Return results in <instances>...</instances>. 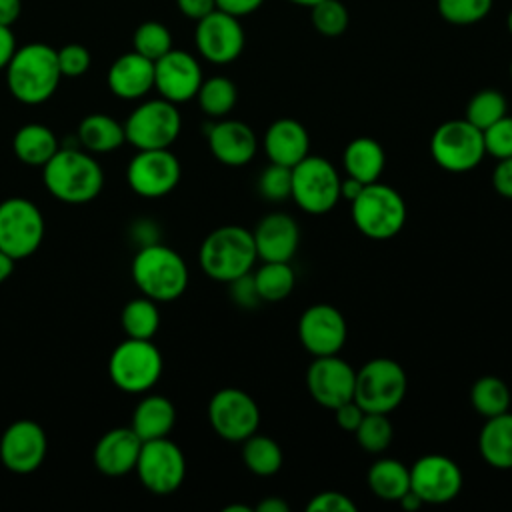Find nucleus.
<instances>
[{
	"label": "nucleus",
	"mask_w": 512,
	"mask_h": 512,
	"mask_svg": "<svg viewBox=\"0 0 512 512\" xmlns=\"http://www.w3.org/2000/svg\"><path fill=\"white\" fill-rule=\"evenodd\" d=\"M44 188L64 204H88L104 186V170L88 150L64 146L42 166Z\"/></svg>",
	"instance_id": "1"
},
{
	"label": "nucleus",
	"mask_w": 512,
	"mask_h": 512,
	"mask_svg": "<svg viewBox=\"0 0 512 512\" xmlns=\"http://www.w3.org/2000/svg\"><path fill=\"white\" fill-rule=\"evenodd\" d=\"M4 72L8 92L28 106L50 100L62 80L56 48L44 42H30L16 48Z\"/></svg>",
	"instance_id": "2"
},
{
	"label": "nucleus",
	"mask_w": 512,
	"mask_h": 512,
	"mask_svg": "<svg viewBox=\"0 0 512 512\" xmlns=\"http://www.w3.org/2000/svg\"><path fill=\"white\" fill-rule=\"evenodd\" d=\"M130 276L138 292L154 302L178 300L190 280L186 260L162 242L140 246L130 262Z\"/></svg>",
	"instance_id": "3"
},
{
	"label": "nucleus",
	"mask_w": 512,
	"mask_h": 512,
	"mask_svg": "<svg viewBox=\"0 0 512 512\" xmlns=\"http://www.w3.org/2000/svg\"><path fill=\"white\" fill-rule=\"evenodd\" d=\"M258 260L252 230L240 224L214 228L200 244L198 262L202 272L216 282H232L248 274Z\"/></svg>",
	"instance_id": "4"
},
{
	"label": "nucleus",
	"mask_w": 512,
	"mask_h": 512,
	"mask_svg": "<svg viewBox=\"0 0 512 512\" xmlns=\"http://www.w3.org/2000/svg\"><path fill=\"white\" fill-rule=\"evenodd\" d=\"M350 216L356 230L366 238L388 240L404 228L408 206L396 188L376 180L364 184L360 194L350 202Z\"/></svg>",
	"instance_id": "5"
},
{
	"label": "nucleus",
	"mask_w": 512,
	"mask_h": 512,
	"mask_svg": "<svg viewBox=\"0 0 512 512\" xmlns=\"http://www.w3.org/2000/svg\"><path fill=\"white\" fill-rule=\"evenodd\" d=\"M164 370L160 348L152 340H122L108 358V376L112 384L126 394L150 392Z\"/></svg>",
	"instance_id": "6"
},
{
	"label": "nucleus",
	"mask_w": 512,
	"mask_h": 512,
	"mask_svg": "<svg viewBox=\"0 0 512 512\" xmlns=\"http://www.w3.org/2000/svg\"><path fill=\"white\" fill-rule=\"evenodd\" d=\"M406 390L408 376L392 358H372L356 370L354 400L364 412L390 414L402 404Z\"/></svg>",
	"instance_id": "7"
},
{
	"label": "nucleus",
	"mask_w": 512,
	"mask_h": 512,
	"mask_svg": "<svg viewBox=\"0 0 512 512\" xmlns=\"http://www.w3.org/2000/svg\"><path fill=\"white\" fill-rule=\"evenodd\" d=\"M126 142L136 150L170 148L182 132V116L178 104L166 98L140 102L124 120Z\"/></svg>",
	"instance_id": "8"
},
{
	"label": "nucleus",
	"mask_w": 512,
	"mask_h": 512,
	"mask_svg": "<svg viewBox=\"0 0 512 512\" xmlns=\"http://www.w3.org/2000/svg\"><path fill=\"white\" fill-rule=\"evenodd\" d=\"M342 176L336 166L322 158L308 154L292 166V194L290 198L300 210L312 216L330 212L340 200Z\"/></svg>",
	"instance_id": "9"
},
{
	"label": "nucleus",
	"mask_w": 512,
	"mask_h": 512,
	"mask_svg": "<svg viewBox=\"0 0 512 512\" xmlns=\"http://www.w3.org/2000/svg\"><path fill=\"white\" fill-rule=\"evenodd\" d=\"M430 156L446 172L474 170L486 156L484 134L466 118L446 120L432 132Z\"/></svg>",
	"instance_id": "10"
},
{
	"label": "nucleus",
	"mask_w": 512,
	"mask_h": 512,
	"mask_svg": "<svg viewBox=\"0 0 512 512\" xmlns=\"http://www.w3.org/2000/svg\"><path fill=\"white\" fill-rule=\"evenodd\" d=\"M46 234L44 214L36 202L10 196L0 202V250L16 262L32 256Z\"/></svg>",
	"instance_id": "11"
},
{
	"label": "nucleus",
	"mask_w": 512,
	"mask_h": 512,
	"mask_svg": "<svg viewBox=\"0 0 512 512\" xmlns=\"http://www.w3.org/2000/svg\"><path fill=\"white\" fill-rule=\"evenodd\" d=\"M134 472L148 492L168 496L176 492L186 478V458L170 436L146 440L142 442Z\"/></svg>",
	"instance_id": "12"
},
{
	"label": "nucleus",
	"mask_w": 512,
	"mask_h": 512,
	"mask_svg": "<svg viewBox=\"0 0 512 512\" xmlns=\"http://www.w3.org/2000/svg\"><path fill=\"white\" fill-rule=\"evenodd\" d=\"M180 178L182 166L170 148L136 150L126 166V182L130 190L148 200L164 198L174 192Z\"/></svg>",
	"instance_id": "13"
},
{
	"label": "nucleus",
	"mask_w": 512,
	"mask_h": 512,
	"mask_svg": "<svg viewBox=\"0 0 512 512\" xmlns=\"http://www.w3.org/2000/svg\"><path fill=\"white\" fill-rule=\"evenodd\" d=\"M208 422L220 438L242 442L258 432L260 408L246 390L226 386L216 390L208 400Z\"/></svg>",
	"instance_id": "14"
},
{
	"label": "nucleus",
	"mask_w": 512,
	"mask_h": 512,
	"mask_svg": "<svg viewBox=\"0 0 512 512\" xmlns=\"http://www.w3.org/2000/svg\"><path fill=\"white\" fill-rule=\"evenodd\" d=\"M464 484L458 462L444 454H424L410 466V490L424 504L452 502Z\"/></svg>",
	"instance_id": "15"
},
{
	"label": "nucleus",
	"mask_w": 512,
	"mask_h": 512,
	"mask_svg": "<svg viewBox=\"0 0 512 512\" xmlns=\"http://www.w3.org/2000/svg\"><path fill=\"white\" fill-rule=\"evenodd\" d=\"M48 454L44 428L30 418L14 420L0 436V462L14 474L36 472Z\"/></svg>",
	"instance_id": "16"
},
{
	"label": "nucleus",
	"mask_w": 512,
	"mask_h": 512,
	"mask_svg": "<svg viewBox=\"0 0 512 512\" xmlns=\"http://www.w3.org/2000/svg\"><path fill=\"white\" fill-rule=\"evenodd\" d=\"M356 370L338 354L314 356L306 370V388L316 404L334 410L354 400Z\"/></svg>",
	"instance_id": "17"
},
{
	"label": "nucleus",
	"mask_w": 512,
	"mask_h": 512,
	"mask_svg": "<svg viewBox=\"0 0 512 512\" xmlns=\"http://www.w3.org/2000/svg\"><path fill=\"white\" fill-rule=\"evenodd\" d=\"M298 338L312 356L340 354L348 338L346 318L332 304H312L298 320Z\"/></svg>",
	"instance_id": "18"
},
{
	"label": "nucleus",
	"mask_w": 512,
	"mask_h": 512,
	"mask_svg": "<svg viewBox=\"0 0 512 512\" xmlns=\"http://www.w3.org/2000/svg\"><path fill=\"white\" fill-rule=\"evenodd\" d=\"M244 40V28L238 18L218 8L196 22V50L212 64L234 62L244 50Z\"/></svg>",
	"instance_id": "19"
},
{
	"label": "nucleus",
	"mask_w": 512,
	"mask_h": 512,
	"mask_svg": "<svg viewBox=\"0 0 512 512\" xmlns=\"http://www.w3.org/2000/svg\"><path fill=\"white\" fill-rule=\"evenodd\" d=\"M202 80L200 62L186 50L172 48L154 62V88L174 104L196 98Z\"/></svg>",
	"instance_id": "20"
},
{
	"label": "nucleus",
	"mask_w": 512,
	"mask_h": 512,
	"mask_svg": "<svg viewBox=\"0 0 512 512\" xmlns=\"http://www.w3.org/2000/svg\"><path fill=\"white\" fill-rule=\"evenodd\" d=\"M206 140L212 156L230 168L246 166L254 160L258 150V138L254 130L242 120H212L206 128Z\"/></svg>",
	"instance_id": "21"
},
{
	"label": "nucleus",
	"mask_w": 512,
	"mask_h": 512,
	"mask_svg": "<svg viewBox=\"0 0 512 512\" xmlns=\"http://www.w3.org/2000/svg\"><path fill=\"white\" fill-rule=\"evenodd\" d=\"M142 440L130 426H116L106 430L92 450L96 470L110 478H120L134 472Z\"/></svg>",
	"instance_id": "22"
},
{
	"label": "nucleus",
	"mask_w": 512,
	"mask_h": 512,
	"mask_svg": "<svg viewBox=\"0 0 512 512\" xmlns=\"http://www.w3.org/2000/svg\"><path fill=\"white\" fill-rule=\"evenodd\" d=\"M256 254L262 262H292L298 244V222L286 212H270L262 216L252 230Z\"/></svg>",
	"instance_id": "23"
},
{
	"label": "nucleus",
	"mask_w": 512,
	"mask_h": 512,
	"mask_svg": "<svg viewBox=\"0 0 512 512\" xmlns=\"http://www.w3.org/2000/svg\"><path fill=\"white\" fill-rule=\"evenodd\" d=\"M106 84L120 100H140L154 88V62L136 50L126 52L110 64Z\"/></svg>",
	"instance_id": "24"
},
{
	"label": "nucleus",
	"mask_w": 512,
	"mask_h": 512,
	"mask_svg": "<svg viewBox=\"0 0 512 512\" xmlns=\"http://www.w3.org/2000/svg\"><path fill=\"white\" fill-rule=\"evenodd\" d=\"M264 152L270 162L292 168L310 154V134L298 120L278 118L266 128Z\"/></svg>",
	"instance_id": "25"
},
{
	"label": "nucleus",
	"mask_w": 512,
	"mask_h": 512,
	"mask_svg": "<svg viewBox=\"0 0 512 512\" xmlns=\"http://www.w3.org/2000/svg\"><path fill=\"white\" fill-rule=\"evenodd\" d=\"M176 424V406L162 394H144L132 412L130 428L142 442L170 436Z\"/></svg>",
	"instance_id": "26"
},
{
	"label": "nucleus",
	"mask_w": 512,
	"mask_h": 512,
	"mask_svg": "<svg viewBox=\"0 0 512 512\" xmlns=\"http://www.w3.org/2000/svg\"><path fill=\"white\" fill-rule=\"evenodd\" d=\"M76 142L90 154H108L126 144L124 124L104 112L84 116L76 128Z\"/></svg>",
	"instance_id": "27"
},
{
	"label": "nucleus",
	"mask_w": 512,
	"mask_h": 512,
	"mask_svg": "<svg viewBox=\"0 0 512 512\" xmlns=\"http://www.w3.org/2000/svg\"><path fill=\"white\" fill-rule=\"evenodd\" d=\"M482 460L496 470H512V412L486 418L478 434Z\"/></svg>",
	"instance_id": "28"
},
{
	"label": "nucleus",
	"mask_w": 512,
	"mask_h": 512,
	"mask_svg": "<svg viewBox=\"0 0 512 512\" xmlns=\"http://www.w3.org/2000/svg\"><path fill=\"white\" fill-rule=\"evenodd\" d=\"M342 164L346 176H352L362 184H370L380 180L386 166V154L378 140L370 136H358L346 144L342 152Z\"/></svg>",
	"instance_id": "29"
},
{
	"label": "nucleus",
	"mask_w": 512,
	"mask_h": 512,
	"mask_svg": "<svg viewBox=\"0 0 512 512\" xmlns=\"http://www.w3.org/2000/svg\"><path fill=\"white\" fill-rule=\"evenodd\" d=\"M60 148L54 130L40 122H28L20 126L12 138V150L16 158L32 168H42Z\"/></svg>",
	"instance_id": "30"
},
{
	"label": "nucleus",
	"mask_w": 512,
	"mask_h": 512,
	"mask_svg": "<svg viewBox=\"0 0 512 512\" xmlns=\"http://www.w3.org/2000/svg\"><path fill=\"white\" fill-rule=\"evenodd\" d=\"M370 492L386 502H398L410 490V468L396 458H378L366 474Z\"/></svg>",
	"instance_id": "31"
},
{
	"label": "nucleus",
	"mask_w": 512,
	"mask_h": 512,
	"mask_svg": "<svg viewBox=\"0 0 512 512\" xmlns=\"http://www.w3.org/2000/svg\"><path fill=\"white\" fill-rule=\"evenodd\" d=\"M120 324L128 338L152 340L160 328L158 302L142 294L128 300L120 312Z\"/></svg>",
	"instance_id": "32"
},
{
	"label": "nucleus",
	"mask_w": 512,
	"mask_h": 512,
	"mask_svg": "<svg viewBox=\"0 0 512 512\" xmlns=\"http://www.w3.org/2000/svg\"><path fill=\"white\" fill-rule=\"evenodd\" d=\"M242 444V462L256 476H272L282 468L284 456L280 444L264 434L254 432Z\"/></svg>",
	"instance_id": "33"
},
{
	"label": "nucleus",
	"mask_w": 512,
	"mask_h": 512,
	"mask_svg": "<svg viewBox=\"0 0 512 512\" xmlns=\"http://www.w3.org/2000/svg\"><path fill=\"white\" fill-rule=\"evenodd\" d=\"M252 276L262 302H280L296 286V272L290 262H262Z\"/></svg>",
	"instance_id": "34"
},
{
	"label": "nucleus",
	"mask_w": 512,
	"mask_h": 512,
	"mask_svg": "<svg viewBox=\"0 0 512 512\" xmlns=\"http://www.w3.org/2000/svg\"><path fill=\"white\" fill-rule=\"evenodd\" d=\"M196 100H198L200 110L208 118L218 120V118H224L236 106L238 90L230 78L210 76V78L202 80V84L196 92Z\"/></svg>",
	"instance_id": "35"
},
{
	"label": "nucleus",
	"mask_w": 512,
	"mask_h": 512,
	"mask_svg": "<svg viewBox=\"0 0 512 512\" xmlns=\"http://www.w3.org/2000/svg\"><path fill=\"white\" fill-rule=\"evenodd\" d=\"M510 400V388L498 376H482L470 388V404L484 418L508 412Z\"/></svg>",
	"instance_id": "36"
},
{
	"label": "nucleus",
	"mask_w": 512,
	"mask_h": 512,
	"mask_svg": "<svg viewBox=\"0 0 512 512\" xmlns=\"http://www.w3.org/2000/svg\"><path fill=\"white\" fill-rule=\"evenodd\" d=\"M508 114V100L500 90L494 88H484L476 92L468 104H466V114L464 118L474 124L480 130H486L492 126L496 120Z\"/></svg>",
	"instance_id": "37"
},
{
	"label": "nucleus",
	"mask_w": 512,
	"mask_h": 512,
	"mask_svg": "<svg viewBox=\"0 0 512 512\" xmlns=\"http://www.w3.org/2000/svg\"><path fill=\"white\" fill-rule=\"evenodd\" d=\"M356 442L362 450L370 454H382L394 438V426L388 418V414L380 412H364V418L360 420L358 428L354 430Z\"/></svg>",
	"instance_id": "38"
},
{
	"label": "nucleus",
	"mask_w": 512,
	"mask_h": 512,
	"mask_svg": "<svg viewBox=\"0 0 512 512\" xmlns=\"http://www.w3.org/2000/svg\"><path fill=\"white\" fill-rule=\"evenodd\" d=\"M132 44L138 54L156 62L158 58H162L166 52L172 50V34L162 22L148 20L134 30Z\"/></svg>",
	"instance_id": "39"
},
{
	"label": "nucleus",
	"mask_w": 512,
	"mask_h": 512,
	"mask_svg": "<svg viewBox=\"0 0 512 512\" xmlns=\"http://www.w3.org/2000/svg\"><path fill=\"white\" fill-rule=\"evenodd\" d=\"M312 26L326 38H336L346 32L350 16L340 0H320L310 6Z\"/></svg>",
	"instance_id": "40"
},
{
	"label": "nucleus",
	"mask_w": 512,
	"mask_h": 512,
	"mask_svg": "<svg viewBox=\"0 0 512 512\" xmlns=\"http://www.w3.org/2000/svg\"><path fill=\"white\" fill-rule=\"evenodd\" d=\"M494 0H436L438 14L456 26H470L484 20Z\"/></svg>",
	"instance_id": "41"
},
{
	"label": "nucleus",
	"mask_w": 512,
	"mask_h": 512,
	"mask_svg": "<svg viewBox=\"0 0 512 512\" xmlns=\"http://www.w3.org/2000/svg\"><path fill=\"white\" fill-rule=\"evenodd\" d=\"M258 192L270 202H282L292 194V168L270 162L258 176Z\"/></svg>",
	"instance_id": "42"
},
{
	"label": "nucleus",
	"mask_w": 512,
	"mask_h": 512,
	"mask_svg": "<svg viewBox=\"0 0 512 512\" xmlns=\"http://www.w3.org/2000/svg\"><path fill=\"white\" fill-rule=\"evenodd\" d=\"M482 134L488 156L496 160L512 156V116H502L492 126L482 130Z\"/></svg>",
	"instance_id": "43"
},
{
	"label": "nucleus",
	"mask_w": 512,
	"mask_h": 512,
	"mask_svg": "<svg viewBox=\"0 0 512 512\" xmlns=\"http://www.w3.org/2000/svg\"><path fill=\"white\" fill-rule=\"evenodd\" d=\"M58 54V66L62 72V78H78L88 72L92 56L86 46L82 44H66L56 50Z\"/></svg>",
	"instance_id": "44"
},
{
	"label": "nucleus",
	"mask_w": 512,
	"mask_h": 512,
	"mask_svg": "<svg viewBox=\"0 0 512 512\" xmlns=\"http://www.w3.org/2000/svg\"><path fill=\"white\" fill-rule=\"evenodd\" d=\"M308 512H354L356 502L338 490H324L310 498L306 504Z\"/></svg>",
	"instance_id": "45"
},
{
	"label": "nucleus",
	"mask_w": 512,
	"mask_h": 512,
	"mask_svg": "<svg viewBox=\"0 0 512 512\" xmlns=\"http://www.w3.org/2000/svg\"><path fill=\"white\" fill-rule=\"evenodd\" d=\"M228 286H230V298H232V302H234L236 306H240V308L252 310V308H256V306L262 302V298H260V294H258V290H256V284H254L252 270H250L248 274H242V276H238L236 280L228 282Z\"/></svg>",
	"instance_id": "46"
},
{
	"label": "nucleus",
	"mask_w": 512,
	"mask_h": 512,
	"mask_svg": "<svg viewBox=\"0 0 512 512\" xmlns=\"http://www.w3.org/2000/svg\"><path fill=\"white\" fill-rule=\"evenodd\" d=\"M334 418H336V424L346 430V432H352L358 428L360 420L364 418V410L358 406L356 400H348L344 404H340L338 408H334Z\"/></svg>",
	"instance_id": "47"
},
{
	"label": "nucleus",
	"mask_w": 512,
	"mask_h": 512,
	"mask_svg": "<svg viewBox=\"0 0 512 512\" xmlns=\"http://www.w3.org/2000/svg\"><path fill=\"white\" fill-rule=\"evenodd\" d=\"M492 186L500 196L512 200V156L496 162L492 170Z\"/></svg>",
	"instance_id": "48"
},
{
	"label": "nucleus",
	"mask_w": 512,
	"mask_h": 512,
	"mask_svg": "<svg viewBox=\"0 0 512 512\" xmlns=\"http://www.w3.org/2000/svg\"><path fill=\"white\" fill-rule=\"evenodd\" d=\"M176 6L186 18L198 22L216 10V0H176Z\"/></svg>",
	"instance_id": "49"
},
{
	"label": "nucleus",
	"mask_w": 512,
	"mask_h": 512,
	"mask_svg": "<svg viewBox=\"0 0 512 512\" xmlns=\"http://www.w3.org/2000/svg\"><path fill=\"white\" fill-rule=\"evenodd\" d=\"M262 4H264V0H216L218 10L232 14L236 18L256 12Z\"/></svg>",
	"instance_id": "50"
},
{
	"label": "nucleus",
	"mask_w": 512,
	"mask_h": 512,
	"mask_svg": "<svg viewBox=\"0 0 512 512\" xmlns=\"http://www.w3.org/2000/svg\"><path fill=\"white\" fill-rule=\"evenodd\" d=\"M16 38L12 34L10 26H0V70L6 68L12 54L16 52Z\"/></svg>",
	"instance_id": "51"
},
{
	"label": "nucleus",
	"mask_w": 512,
	"mask_h": 512,
	"mask_svg": "<svg viewBox=\"0 0 512 512\" xmlns=\"http://www.w3.org/2000/svg\"><path fill=\"white\" fill-rule=\"evenodd\" d=\"M132 234H134V238L138 240V248H140V246H146V244L160 242V238H158V228H156V224L150 222V220H140V222L134 226Z\"/></svg>",
	"instance_id": "52"
},
{
	"label": "nucleus",
	"mask_w": 512,
	"mask_h": 512,
	"mask_svg": "<svg viewBox=\"0 0 512 512\" xmlns=\"http://www.w3.org/2000/svg\"><path fill=\"white\" fill-rule=\"evenodd\" d=\"M22 12L20 0H0V26H10L18 20Z\"/></svg>",
	"instance_id": "53"
},
{
	"label": "nucleus",
	"mask_w": 512,
	"mask_h": 512,
	"mask_svg": "<svg viewBox=\"0 0 512 512\" xmlns=\"http://www.w3.org/2000/svg\"><path fill=\"white\" fill-rule=\"evenodd\" d=\"M362 188H364V184L360 180H356L352 176H344L342 182H340V198L352 202L360 194Z\"/></svg>",
	"instance_id": "54"
},
{
	"label": "nucleus",
	"mask_w": 512,
	"mask_h": 512,
	"mask_svg": "<svg viewBox=\"0 0 512 512\" xmlns=\"http://www.w3.org/2000/svg\"><path fill=\"white\" fill-rule=\"evenodd\" d=\"M290 506L280 496H268L256 504V512H288Z\"/></svg>",
	"instance_id": "55"
},
{
	"label": "nucleus",
	"mask_w": 512,
	"mask_h": 512,
	"mask_svg": "<svg viewBox=\"0 0 512 512\" xmlns=\"http://www.w3.org/2000/svg\"><path fill=\"white\" fill-rule=\"evenodd\" d=\"M14 266H16V260L8 256L4 250H0V284H4L12 276Z\"/></svg>",
	"instance_id": "56"
},
{
	"label": "nucleus",
	"mask_w": 512,
	"mask_h": 512,
	"mask_svg": "<svg viewBox=\"0 0 512 512\" xmlns=\"http://www.w3.org/2000/svg\"><path fill=\"white\" fill-rule=\"evenodd\" d=\"M398 504H400L402 508H406V510H418L420 506H424V502H422L412 490H408V492L398 500Z\"/></svg>",
	"instance_id": "57"
},
{
	"label": "nucleus",
	"mask_w": 512,
	"mask_h": 512,
	"mask_svg": "<svg viewBox=\"0 0 512 512\" xmlns=\"http://www.w3.org/2000/svg\"><path fill=\"white\" fill-rule=\"evenodd\" d=\"M252 508L246 506V504H230L224 508V512H250Z\"/></svg>",
	"instance_id": "58"
},
{
	"label": "nucleus",
	"mask_w": 512,
	"mask_h": 512,
	"mask_svg": "<svg viewBox=\"0 0 512 512\" xmlns=\"http://www.w3.org/2000/svg\"><path fill=\"white\" fill-rule=\"evenodd\" d=\"M290 2H294V4H300V6H306V8H310V6H314L316 2H320V0H290Z\"/></svg>",
	"instance_id": "59"
},
{
	"label": "nucleus",
	"mask_w": 512,
	"mask_h": 512,
	"mask_svg": "<svg viewBox=\"0 0 512 512\" xmlns=\"http://www.w3.org/2000/svg\"><path fill=\"white\" fill-rule=\"evenodd\" d=\"M506 28H508V32L512 34V8H510V12H508V16H506Z\"/></svg>",
	"instance_id": "60"
},
{
	"label": "nucleus",
	"mask_w": 512,
	"mask_h": 512,
	"mask_svg": "<svg viewBox=\"0 0 512 512\" xmlns=\"http://www.w3.org/2000/svg\"><path fill=\"white\" fill-rule=\"evenodd\" d=\"M510 78H512V60H510Z\"/></svg>",
	"instance_id": "61"
}]
</instances>
